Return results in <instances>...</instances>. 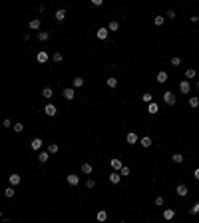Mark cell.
I'll return each instance as SVG.
<instances>
[{"instance_id": "bcb514c9", "label": "cell", "mask_w": 199, "mask_h": 223, "mask_svg": "<svg viewBox=\"0 0 199 223\" xmlns=\"http://www.w3.org/2000/svg\"><path fill=\"white\" fill-rule=\"evenodd\" d=\"M122 223H126V221H122Z\"/></svg>"}, {"instance_id": "e575fe53", "label": "cell", "mask_w": 199, "mask_h": 223, "mask_svg": "<svg viewBox=\"0 0 199 223\" xmlns=\"http://www.w3.org/2000/svg\"><path fill=\"white\" fill-rule=\"evenodd\" d=\"M189 213H191V215H197V213H199V203H193V205H191V207H189Z\"/></svg>"}, {"instance_id": "60d3db41", "label": "cell", "mask_w": 199, "mask_h": 223, "mask_svg": "<svg viewBox=\"0 0 199 223\" xmlns=\"http://www.w3.org/2000/svg\"><path fill=\"white\" fill-rule=\"evenodd\" d=\"M86 185H88L90 189H94V187H96V181L94 179H88V181H86Z\"/></svg>"}, {"instance_id": "8992f818", "label": "cell", "mask_w": 199, "mask_h": 223, "mask_svg": "<svg viewBox=\"0 0 199 223\" xmlns=\"http://www.w3.org/2000/svg\"><path fill=\"white\" fill-rule=\"evenodd\" d=\"M42 146H44V142H42L40 138H34L32 143H30V147H32V149H36V152H40V149H42Z\"/></svg>"}, {"instance_id": "4dcf8cb0", "label": "cell", "mask_w": 199, "mask_h": 223, "mask_svg": "<svg viewBox=\"0 0 199 223\" xmlns=\"http://www.w3.org/2000/svg\"><path fill=\"white\" fill-rule=\"evenodd\" d=\"M189 106H191V108H197V106H199V98H197V96H191V98H189Z\"/></svg>"}, {"instance_id": "d6986e66", "label": "cell", "mask_w": 199, "mask_h": 223, "mask_svg": "<svg viewBox=\"0 0 199 223\" xmlns=\"http://www.w3.org/2000/svg\"><path fill=\"white\" fill-rule=\"evenodd\" d=\"M96 217H98V221H100V223L108 221V211H106V209H102V211H98V215H96Z\"/></svg>"}, {"instance_id": "30bf717a", "label": "cell", "mask_w": 199, "mask_h": 223, "mask_svg": "<svg viewBox=\"0 0 199 223\" xmlns=\"http://www.w3.org/2000/svg\"><path fill=\"white\" fill-rule=\"evenodd\" d=\"M173 217H175V209H163V219L165 221H171Z\"/></svg>"}, {"instance_id": "7402d4cb", "label": "cell", "mask_w": 199, "mask_h": 223, "mask_svg": "<svg viewBox=\"0 0 199 223\" xmlns=\"http://www.w3.org/2000/svg\"><path fill=\"white\" fill-rule=\"evenodd\" d=\"M54 18H56V20H58V22H62V20L66 18V10H58L56 14H54Z\"/></svg>"}, {"instance_id": "d4e9b609", "label": "cell", "mask_w": 199, "mask_h": 223, "mask_svg": "<svg viewBox=\"0 0 199 223\" xmlns=\"http://www.w3.org/2000/svg\"><path fill=\"white\" fill-rule=\"evenodd\" d=\"M118 28H119V22H118V20H112V22L108 24V30H112V32H116Z\"/></svg>"}, {"instance_id": "b9f144b4", "label": "cell", "mask_w": 199, "mask_h": 223, "mask_svg": "<svg viewBox=\"0 0 199 223\" xmlns=\"http://www.w3.org/2000/svg\"><path fill=\"white\" fill-rule=\"evenodd\" d=\"M155 205H163V197H161V195L155 197Z\"/></svg>"}, {"instance_id": "2e32d148", "label": "cell", "mask_w": 199, "mask_h": 223, "mask_svg": "<svg viewBox=\"0 0 199 223\" xmlns=\"http://www.w3.org/2000/svg\"><path fill=\"white\" fill-rule=\"evenodd\" d=\"M139 146H142V147H145V149H147V147L152 146V138H149V136H143V138L139 139Z\"/></svg>"}, {"instance_id": "1f68e13d", "label": "cell", "mask_w": 199, "mask_h": 223, "mask_svg": "<svg viewBox=\"0 0 199 223\" xmlns=\"http://www.w3.org/2000/svg\"><path fill=\"white\" fill-rule=\"evenodd\" d=\"M14 193H16V191H14V187H12V185L4 189V195H6V197H14Z\"/></svg>"}, {"instance_id": "ee69618b", "label": "cell", "mask_w": 199, "mask_h": 223, "mask_svg": "<svg viewBox=\"0 0 199 223\" xmlns=\"http://www.w3.org/2000/svg\"><path fill=\"white\" fill-rule=\"evenodd\" d=\"M193 177H195V179H197V181H199V169H195V173H193Z\"/></svg>"}, {"instance_id": "d6a6232c", "label": "cell", "mask_w": 199, "mask_h": 223, "mask_svg": "<svg viewBox=\"0 0 199 223\" xmlns=\"http://www.w3.org/2000/svg\"><path fill=\"white\" fill-rule=\"evenodd\" d=\"M153 22H155V26H163V22H165V16H155V18H153Z\"/></svg>"}, {"instance_id": "d590c367", "label": "cell", "mask_w": 199, "mask_h": 223, "mask_svg": "<svg viewBox=\"0 0 199 223\" xmlns=\"http://www.w3.org/2000/svg\"><path fill=\"white\" fill-rule=\"evenodd\" d=\"M119 173H122V175H123V177H128V175H129V173H132V169H129V167H128V166H123V167H122V171H119Z\"/></svg>"}, {"instance_id": "f1b7e54d", "label": "cell", "mask_w": 199, "mask_h": 223, "mask_svg": "<svg viewBox=\"0 0 199 223\" xmlns=\"http://www.w3.org/2000/svg\"><path fill=\"white\" fill-rule=\"evenodd\" d=\"M48 152H50V153H58V152H60V146H58V143H50V146H48Z\"/></svg>"}, {"instance_id": "5b68a950", "label": "cell", "mask_w": 199, "mask_h": 223, "mask_svg": "<svg viewBox=\"0 0 199 223\" xmlns=\"http://www.w3.org/2000/svg\"><path fill=\"white\" fill-rule=\"evenodd\" d=\"M44 114H46V116H50V118H52V116H56V114H58L56 106H54V104H48L46 108H44Z\"/></svg>"}, {"instance_id": "8fae6325", "label": "cell", "mask_w": 199, "mask_h": 223, "mask_svg": "<svg viewBox=\"0 0 199 223\" xmlns=\"http://www.w3.org/2000/svg\"><path fill=\"white\" fill-rule=\"evenodd\" d=\"M109 181H112V183H119V181H122V173H118V171H112V173H109Z\"/></svg>"}, {"instance_id": "836d02e7", "label": "cell", "mask_w": 199, "mask_h": 223, "mask_svg": "<svg viewBox=\"0 0 199 223\" xmlns=\"http://www.w3.org/2000/svg\"><path fill=\"white\" fill-rule=\"evenodd\" d=\"M108 88H112V90L118 88V80H116V78H108Z\"/></svg>"}, {"instance_id": "cb8c5ba5", "label": "cell", "mask_w": 199, "mask_h": 223, "mask_svg": "<svg viewBox=\"0 0 199 223\" xmlns=\"http://www.w3.org/2000/svg\"><path fill=\"white\" fill-rule=\"evenodd\" d=\"M171 162L173 163H183V156H181V153H173V156H171Z\"/></svg>"}, {"instance_id": "603a6c76", "label": "cell", "mask_w": 199, "mask_h": 223, "mask_svg": "<svg viewBox=\"0 0 199 223\" xmlns=\"http://www.w3.org/2000/svg\"><path fill=\"white\" fill-rule=\"evenodd\" d=\"M82 173L90 175V173H92V163H82Z\"/></svg>"}, {"instance_id": "7bdbcfd3", "label": "cell", "mask_w": 199, "mask_h": 223, "mask_svg": "<svg viewBox=\"0 0 199 223\" xmlns=\"http://www.w3.org/2000/svg\"><path fill=\"white\" fill-rule=\"evenodd\" d=\"M102 4H104L102 0H92V6H96V8H98V6H102Z\"/></svg>"}, {"instance_id": "4fadbf2b", "label": "cell", "mask_w": 199, "mask_h": 223, "mask_svg": "<svg viewBox=\"0 0 199 223\" xmlns=\"http://www.w3.org/2000/svg\"><path fill=\"white\" fill-rule=\"evenodd\" d=\"M36 60H38L40 64H46V62L50 60V56H48V52H44V50H42V52H38V56H36Z\"/></svg>"}, {"instance_id": "f546056e", "label": "cell", "mask_w": 199, "mask_h": 223, "mask_svg": "<svg viewBox=\"0 0 199 223\" xmlns=\"http://www.w3.org/2000/svg\"><path fill=\"white\" fill-rule=\"evenodd\" d=\"M142 100H143V102H145V104H147V106H149V104H152V102H153V96H152V94H149V92H147V94H143V96H142Z\"/></svg>"}, {"instance_id": "ac0fdd59", "label": "cell", "mask_w": 199, "mask_h": 223, "mask_svg": "<svg viewBox=\"0 0 199 223\" xmlns=\"http://www.w3.org/2000/svg\"><path fill=\"white\" fill-rule=\"evenodd\" d=\"M48 157H50V152H48V149H46V152H40V153H38V162H40V163H46Z\"/></svg>"}, {"instance_id": "7c38bea8", "label": "cell", "mask_w": 199, "mask_h": 223, "mask_svg": "<svg viewBox=\"0 0 199 223\" xmlns=\"http://www.w3.org/2000/svg\"><path fill=\"white\" fill-rule=\"evenodd\" d=\"M96 36H98L100 40H106V38H108V28H106V26H102V28H98V32H96Z\"/></svg>"}, {"instance_id": "ffe728a7", "label": "cell", "mask_w": 199, "mask_h": 223, "mask_svg": "<svg viewBox=\"0 0 199 223\" xmlns=\"http://www.w3.org/2000/svg\"><path fill=\"white\" fill-rule=\"evenodd\" d=\"M147 112H149V114H152V116H155L157 112H159V106H157L155 102H152V104L147 106Z\"/></svg>"}, {"instance_id": "9a60e30c", "label": "cell", "mask_w": 199, "mask_h": 223, "mask_svg": "<svg viewBox=\"0 0 199 223\" xmlns=\"http://www.w3.org/2000/svg\"><path fill=\"white\" fill-rule=\"evenodd\" d=\"M126 142H128L129 146H135V143H138V136H135L133 132H129V133H128V138H126Z\"/></svg>"}, {"instance_id": "e0dca14e", "label": "cell", "mask_w": 199, "mask_h": 223, "mask_svg": "<svg viewBox=\"0 0 199 223\" xmlns=\"http://www.w3.org/2000/svg\"><path fill=\"white\" fill-rule=\"evenodd\" d=\"M66 179H68V183H70V185H78V183H80V177H78L76 173H70Z\"/></svg>"}, {"instance_id": "f35d334b", "label": "cell", "mask_w": 199, "mask_h": 223, "mask_svg": "<svg viewBox=\"0 0 199 223\" xmlns=\"http://www.w3.org/2000/svg\"><path fill=\"white\" fill-rule=\"evenodd\" d=\"M179 64H181V58H171V66H179Z\"/></svg>"}, {"instance_id": "484cf974", "label": "cell", "mask_w": 199, "mask_h": 223, "mask_svg": "<svg viewBox=\"0 0 199 223\" xmlns=\"http://www.w3.org/2000/svg\"><path fill=\"white\" fill-rule=\"evenodd\" d=\"M38 40H40V42H46V40H50V32H38Z\"/></svg>"}, {"instance_id": "ab89813d", "label": "cell", "mask_w": 199, "mask_h": 223, "mask_svg": "<svg viewBox=\"0 0 199 223\" xmlns=\"http://www.w3.org/2000/svg\"><path fill=\"white\" fill-rule=\"evenodd\" d=\"M165 16H167L169 20H173V18H175V12H173V10H167V12H165Z\"/></svg>"}, {"instance_id": "8d00e7d4", "label": "cell", "mask_w": 199, "mask_h": 223, "mask_svg": "<svg viewBox=\"0 0 199 223\" xmlns=\"http://www.w3.org/2000/svg\"><path fill=\"white\" fill-rule=\"evenodd\" d=\"M52 60L54 62H62V60H64V56H62L60 52H56V54H52Z\"/></svg>"}, {"instance_id": "74e56055", "label": "cell", "mask_w": 199, "mask_h": 223, "mask_svg": "<svg viewBox=\"0 0 199 223\" xmlns=\"http://www.w3.org/2000/svg\"><path fill=\"white\" fill-rule=\"evenodd\" d=\"M12 130H14L16 133H20V132H24V126H22V123H14V128H12Z\"/></svg>"}, {"instance_id": "44dd1931", "label": "cell", "mask_w": 199, "mask_h": 223, "mask_svg": "<svg viewBox=\"0 0 199 223\" xmlns=\"http://www.w3.org/2000/svg\"><path fill=\"white\" fill-rule=\"evenodd\" d=\"M157 82H159V84H165L167 82V72H157Z\"/></svg>"}, {"instance_id": "4316f807", "label": "cell", "mask_w": 199, "mask_h": 223, "mask_svg": "<svg viewBox=\"0 0 199 223\" xmlns=\"http://www.w3.org/2000/svg\"><path fill=\"white\" fill-rule=\"evenodd\" d=\"M195 74H197L195 68H187V70H185V80H187V78H195Z\"/></svg>"}, {"instance_id": "5bb4252c", "label": "cell", "mask_w": 199, "mask_h": 223, "mask_svg": "<svg viewBox=\"0 0 199 223\" xmlns=\"http://www.w3.org/2000/svg\"><path fill=\"white\" fill-rule=\"evenodd\" d=\"M84 86V78H80V76H76L74 80H72V88L76 90V88H82Z\"/></svg>"}, {"instance_id": "3957f363", "label": "cell", "mask_w": 199, "mask_h": 223, "mask_svg": "<svg viewBox=\"0 0 199 223\" xmlns=\"http://www.w3.org/2000/svg\"><path fill=\"white\" fill-rule=\"evenodd\" d=\"M175 193L179 195V197H187L189 189H187V185H185V183H179V185H177V189H175Z\"/></svg>"}, {"instance_id": "ba28073f", "label": "cell", "mask_w": 199, "mask_h": 223, "mask_svg": "<svg viewBox=\"0 0 199 223\" xmlns=\"http://www.w3.org/2000/svg\"><path fill=\"white\" fill-rule=\"evenodd\" d=\"M40 26H42V22H40V18H32L28 24V28L30 30H40Z\"/></svg>"}, {"instance_id": "7a4b0ae2", "label": "cell", "mask_w": 199, "mask_h": 223, "mask_svg": "<svg viewBox=\"0 0 199 223\" xmlns=\"http://www.w3.org/2000/svg\"><path fill=\"white\" fill-rule=\"evenodd\" d=\"M179 92H181V94H189V92H191L189 80H181V82H179Z\"/></svg>"}, {"instance_id": "277c9868", "label": "cell", "mask_w": 199, "mask_h": 223, "mask_svg": "<svg viewBox=\"0 0 199 223\" xmlns=\"http://www.w3.org/2000/svg\"><path fill=\"white\" fill-rule=\"evenodd\" d=\"M62 96H64L66 100H74V98H76V90H74V88H66V90L62 92Z\"/></svg>"}, {"instance_id": "9c48e42d", "label": "cell", "mask_w": 199, "mask_h": 223, "mask_svg": "<svg viewBox=\"0 0 199 223\" xmlns=\"http://www.w3.org/2000/svg\"><path fill=\"white\" fill-rule=\"evenodd\" d=\"M8 181H10V185L14 187V185H18L20 181H22V177H20L18 173H12V175H8Z\"/></svg>"}, {"instance_id": "52a82bcc", "label": "cell", "mask_w": 199, "mask_h": 223, "mask_svg": "<svg viewBox=\"0 0 199 223\" xmlns=\"http://www.w3.org/2000/svg\"><path fill=\"white\" fill-rule=\"evenodd\" d=\"M109 166H112V169H114V171H122L123 163H122V159H118V157H116V159H112V162H109Z\"/></svg>"}, {"instance_id": "83f0119b", "label": "cell", "mask_w": 199, "mask_h": 223, "mask_svg": "<svg viewBox=\"0 0 199 223\" xmlns=\"http://www.w3.org/2000/svg\"><path fill=\"white\" fill-rule=\"evenodd\" d=\"M52 94H54L52 88H44V90H42V96L46 98V100H50V98H52Z\"/></svg>"}, {"instance_id": "6da1fadb", "label": "cell", "mask_w": 199, "mask_h": 223, "mask_svg": "<svg viewBox=\"0 0 199 223\" xmlns=\"http://www.w3.org/2000/svg\"><path fill=\"white\" fill-rule=\"evenodd\" d=\"M163 102H165L167 106H173L177 102V98H175V94H173V92H165V94H163Z\"/></svg>"}, {"instance_id": "f6af8a7d", "label": "cell", "mask_w": 199, "mask_h": 223, "mask_svg": "<svg viewBox=\"0 0 199 223\" xmlns=\"http://www.w3.org/2000/svg\"><path fill=\"white\" fill-rule=\"evenodd\" d=\"M195 86H197V88H199V80H197V84H195Z\"/></svg>"}]
</instances>
